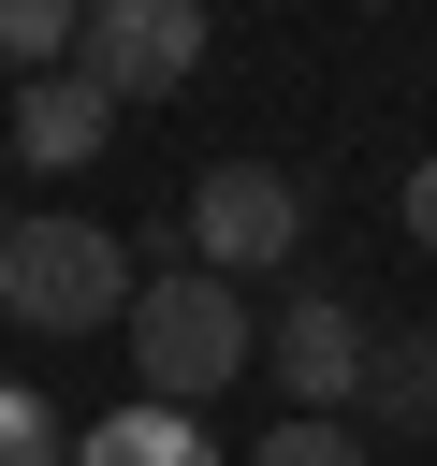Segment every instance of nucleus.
<instances>
[{
	"label": "nucleus",
	"instance_id": "obj_5",
	"mask_svg": "<svg viewBox=\"0 0 437 466\" xmlns=\"http://www.w3.org/2000/svg\"><path fill=\"white\" fill-rule=\"evenodd\" d=\"M262 350H277L291 408H335V393H364V364H379V335H364V306H350V291H291V320H277Z\"/></svg>",
	"mask_w": 437,
	"mask_h": 466
},
{
	"label": "nucleus",
	"instance_id": "obj_10",
	"mask_svg": "<svg viewBox=\"0 0 437 466\" xmlns=\"http://www.w3.org/2000/svg\"><path fill=\"white\" fill-rule=\"evenodd\" d=\"M0 466H58V422H44V393H15V379H0Z\"/></svg>",
	"mask_w": 437,
	"mask_h": 466
},
{
	"label": "nucleus",
	"instance_id": "obj_8",
	"mask_svg": "<svg viewBox=\"0 0 437 466\" xmlns=\"http://www.w3.org/2000/svg\"><path fill=\"white\" fill-rule=\"evenodd\" d=\"M73 29H87V0H0V58H15V73H58Z\"/></svg>",
	"mask_w": 437,
	"mask_h": 466
},
{
	"label": "nucleus",
	"instance_id": "obj_13",
	"mask_svg": "<svg viewBox=\"0 0 437 466\" xmlns=\"http://www.w3.org/2000/svg\"><path fill=\"white\" fill-rule=\"evenodd\" d=\"M0 233H15V218H0Z\"/></svg>",
	"mask_w": 437,
	"mask_h": 466
},
{
	"label": "nucleus",
	"instance_id": "obj_9",
	"mask_svg": "<svg viewBox=\"0 0 437 466\" xmlns=\"http://www.w3.org/2000/svg\"><path fill=\"white\" fill-rule=\"evenodd\" d=\"M248 466H364V437H350L335 408H291V422H277V437H262Z\"/></svg>",
	"mask_w": 437,
	"mask_h": 466
},
{
	"label": "nucleus",
	"instance_id": "obj_6",
	"mask_svg": "<svg viewBox=\"0 0 437 466\" xmlns=\"http://www.w3.org/2000/svg\"><path fill=\"white\" fill-rule=\"evenodd\" d=\"M117 146V87L102 73H29L15 87V160L29 175H73V160H102Z\"/></svg>",
	"mask_w": 437,
	"mask_h": 466
},
{
	"label": "nucleus",
	"instance_id": "obj_4",
	"mask_svg": "<svg viewBox=\"0 0 437 466\" xmlns=\"http://www.w3.org/2000/svg\"><path fill=\"white\" fill-rule=\"evenodd\" d=\"M291 233H306V189H291L277 160H218V175L189 189V248H204L218 277H262V262H291Z\"/></svg>",
	"mask_w": 437,
	"mask_h": 466
},
{
	"label": "nucleus",
	"instance_id": "obj_3",
	"mask_svg": "<svg viewBox=\"0 0 437 466\" xmlns=\"http://www.w3.org/2000/svg\"><path fill=\"white\" fill-rule=\"evenodd\" d=\"M73 73H102L117 102H175L204 73V0H87Z\"/></svg>",
	"mask_w": 437,
	"mask_h": 466
},
{
	"label": "nucleus",
	"instance_id": "obj_7",
	"mask_svg": "<svg viewBox=\"0 0 437 466\" xmlns=\"http://www.w3.org/2000/svg\"><path fill=\"white\" fill-rule=\"evenodd\" d=\"M73 466H218V451L189 437V408H160V393H131L117 422H87V437H73Z\"/></svg>",
	"mask_w": 437,
	"mask_h": 466
},
{
	"label": "nucleus",
	"instance_id": "obj_11",
	"mask_svg": "<svg viewBox=\"0 0 437 466\" xmlns=\"http://www.w3.org/2000/svg\"><path fill=\"white\" fill-rule=\"evenodd\" d=\"M364 393H379V408H437V364H422V335H408V350H379V364H364Z\"/></svg>",
	"mask_w": 437,
	"mask_h": 466
},
{
	"label": "nucleus",
	"instance_id": "obj_12",
	"mask_svg": "<svg viewBox=\"0 0 437 466\" xmlns=\"http://www.w3.org/2000/svg\"><path fill=\"white\" fill-rule=\"evenodd\" d=\"M393 204H408V248L437 262V160H408V189H393Z\"/></svg>",
	"mask_w": 437,
	"mask_h": 466
},
{
	"label": "nucleus",
	"instance_id": "obj_1",
	"mask_svg": "<svg viewBox=\"0 0 437 466\" xmlns=\"http://www.w3.org/2000/svg\"><path fill=\"white\" fill-rule=\"evenodd\" d=\"M262 364V335H248V306H233V277L218 262H189V277H146L131 291V379L160 393V408H204L218 379H248Z\"/></svg>",
	"mask_w": 437,
	"mask_h": 466
},
{
	"label": "nucleus",
	"instance_id": "obj_2",
	"mask_svg": "<svg viewBox=\"0 0 437 466\" xmlns=\"http://www.w3.org/2000/svg\"><path fill=\"white\" fill-rule=\"evenodd\" d=\"M0 320H29V335L131 320V248H117L102 218H15V233H0Z\"/></svg>",
	"mask_w": 437,
	"mask_h": 466
}]
</instances>
